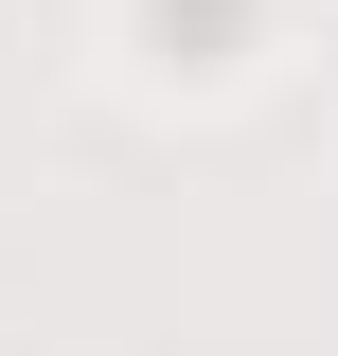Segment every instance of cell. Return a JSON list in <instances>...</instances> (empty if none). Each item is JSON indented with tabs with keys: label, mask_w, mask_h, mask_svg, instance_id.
Returning a JSON list of instances; mask_svg holds the SVG:
<instances>
[{
	"label": "cell",
	"mask_w": 338,
	"mask_h": 356,
	"mask_svg": "<svg viewBox=\"0 0 338 356\" xmlns=\"http://www.w3.org/2000/svg\"><path fill=\"white\" fill-rule=\"evenodd\" d=\"M143 18H161V54L178 36H232V0H143Z\"/></svg>",
	"instance_id": "obj_1"
}]
</instances>
